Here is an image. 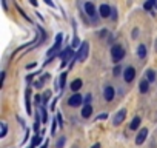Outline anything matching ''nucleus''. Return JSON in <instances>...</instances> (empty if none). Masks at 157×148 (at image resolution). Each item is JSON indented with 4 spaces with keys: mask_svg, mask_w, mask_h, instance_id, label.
<instances>
[{
    "mask_svg": "<svg viewBox=\"0 0 157 148\" xmlns=\"http://www.w3.org/2000/svg\"><path fill=\"white\" fill-rule=\"evenodd\" d=\"M99 13H100L102 17H109V14H111V8H109L108 5H102V6L99 8Z\"/></svg>",
    "mask_w": 157,
    "mask_h": 148,
    "instance_id": "nucleus-11",
    "label": "nucleus"
},
{
    "mask_svg": "<svg viewBox=\"0 0 157 148\" xmlns=\"http://www.w3.org/2000/svg\"><path fill=\"white\" fill-rule=\"evenodd\" d=\"M45 3H46V5H49V6H54V3H52V0H45Z\"/></svg>",
    "mask_w": 157,
    "mask_h": 148,
    "instance_id": "nucleus-36",
    "label": "nucleus"
},
{
    "mask_svg": "<svg viewBox=\"0 0 157 148\" xmlns=\"http://www.w3.org/2000/svg\"><path fill=\"white\" fill-rule=\"evenodd\" d=\"M59 82H60V88L63 90L65 85H66V72H62V74H60V80H59Z\"/></svg>",
    "mask_w": 157,
    "mask_h": 148,
    "instance_id": "nucleus-20",
    "label": "nucleus"
},
{
    "mask_svg": "<svg viewBox=\"0 0 157 148\" xmlns=\"http://www.w3.org/2000/svg\"><path fill=\"white\" fill-rule=\"evenodd\" d=\"M111 57H113V60L117 63V62H120L123 57H125V49H123V46H120V45H114L113 48H111Z\"/></svg>",
    "mask_w": 157,
    "mask_h": 148,
    "instance_id": "nucleus-1",
    "label": "nucleus"
},
{
    "mask_svg": "<svg viewBox=\"0 0 157 148\" xmlns=\"http://www.w3.org/2000/svg\"><path fill=\"white\" fill-rule=\"evenodd\" d=\"M85 11H86V14L90 16V17H94L96 16V6L93 5V3H85Z\"/></svg>",
    "mask_w": 157,
    "mask_h": 148,
    "instance_id": "nucleus-10",
    "label": "nucleus"
},
{
    "mask_svg": "<svg viewBox=\"0 0 157 148\" xmlns=\"http://www.w3.org/2000/svg\"><path fill=\"white\" fill-rule=\"evenodd\" d=\"M34 131H36V134H39V131H40V117H39V113L36 114V122H34Z\"/></svg>",
    "mask_w": 157,
    "mask_h": 148,
    "instance_id": "nucleus-19",
    "label": "nucleus"
},
{
    "mask_svg": "<svg viewBox=\"0 0 157 148\" xmlns=\"http://www.w3.org/2000/svg\"><path fill=\"white\" fill-rule=\"evenodd\" d=\"M0 127H2V131H0V137H5L6 136V131H8V127L5 122H0Z\"/></svg>",
    "mask_w": 157,
    "mask_h": 148,
    "instance_id": "nucleus-21",
    "label": "nucleus"
},
{
    "mask_svg": "<svg viewBox=\"0 0 157 148\" xmlns=\"http://www.w3.org/2000/svg\"><path fill=\"white\" fill-rule=\"evenodd\" d=\"M51 91H45V94L42 96V100H43V103H48L49 102V99H51Z\"/></svg>",
    "mask_w": 157,
    "mask_h": 148,
    "instance_id": "nucleus-23",
    "label": "nucleus"
},
{
    "mask_svg": "<svg viewBox=\"0 0 157 148\" xmlns=\"http://www.w3.org/2000/svg\"><path fill=\"white\" fill-rule=\"evenodd\" d=\"M34 87H36V88H40V87H42V80H37V82H34Z\"/></svg>",
    "mask_w": 157,
    "mask_h": 148,
    "instance_id": "nucleus-34",
    "label": "nucleus"
},
{
    "mask_svg": "<svg viewBox=\"0 0 157 148\" xmlns=\"http://www.w3.org/2000/svg\"><path fill=\"white\" fill-rule=\"evenodd\" d=\"M146 79L149 80V82H154L155 80V72H154V69H146Z\"/></svg>",
    "mask_w": 157,
    "mask_h": 148,
    "instance_id": "nucleus-18",
    "label": "nucleus"
},
{
    "mask_svg": "<svg viewBox=\"0 0 157 148\" xmlns=\"http://www.w3.org/2000/svg\"><path fill=\"white\" fill-rule=\"evenodd\" d=\"M125 117H126V110L123 108V110L117 111V114H116V117H114L113 123H114V125H120V123H122V122L125 120Z\"/></svg>",
    "mask_w": 157,
    "mask_h": 148,
    "instance_id": "nucleus-7",
    "label": "nucleus"
},
{
    "mask_svg": "<svg viewBox=\"0 0 157 148\" xmlns=\"http://www.w3.org/2000/svg\"><path fill=\"white\" fill-rule=\"evenodd\" d=\"M120 71H122V69H120V66H116V68H114V76H119Z\"/></svg>",
    "mask_w": 157,
    "mask_h": 148,
    "instance_id": "nucleus-31",
    "label": "nucleus"
},
{
    "mask_svg": "<svg viewBox=\"0 0 157 148\" xmlns=\"http://www.w3.org/2000/svg\"><path fill=\"white\" fill-rule=\"evenodd\" d=\"M83 102H85L86 105H90V102H91V94H86V97L83 99Z\"/></svg>",
    "mask_w": 157,
    "mask_h": 148,
    "instance_id": "nucleus-28",
    "label": "nucleus"
},
{
    "mask_svg": "<svg viewBox=\"0 0 157 148\" xmlns=\"http://www.w3.org/2000/svg\"><path fill=\"white\" fill-rule=\"evenodd\" d=\"M91 114H93V108H91V105H85V108L82 110V117L88 119Z\"/></svg>",
    "mask_w": 157,
    "mask_h": 148,
    "instance_id": "nucleus-13",
    "label": "nucleus"
},
{
    "mask_svg": "<svg viewBox=\"0 0 157 148\" xmlns=\"http://www.w3.org/2000/svg\"><path fill=\"white\" fill-rule=\"evenodd\" d=\"M40 99H42L40 96H36V97H34V100H36V103H39V102H40Z\"/></svg>",
    "mask_w": 157,
    "mask_h": 148,
    "instance_id": "nucleus-38",
    "label": "nucleus"
},
{
    "mask_svg": "<svg viewBox=\"0 0 157 148\" xmlns=\"http://www.w3.org/2000/svg\"><path fill=\"white\" fill-rule=\"evenodd\" d=\"M57 123H59V120H57V117H56V120L52 122V127H51V133H52V134L56 133V127H57Z\"/></svg>",
    "mask_w": 157,
    "mask_h": 148,
    "instance_id": "nucleus-27",
    "label": "nucleus"
},
{
    "mask_svg": "<svg viewBox=\"0 0 157 148\" xmlns=\"http://www.w3.org/2000/svg\"><path fill=\"white\" fill-rule=\"evenodd\" d=\"M151 2H152V3H154V6L157 8V0H151Z\"/></svg>",
    "mask_w": 157,
    "mask_h": 148,
    "instance_id": "nucleus-42",
    "label": "nucleus"
},
{
    "mask_svg": "<svg viewBox=\"0 0 157 148\" xmlns=\"http://www.w3.org/2000/svg\"><path fill=\"white\" fill-rule=\"evenodd\" d=\"M152 6H154V3L151 2V0H148V2H145V5H143V8L148 11V13H152Z\"/></svg>",
    "mask_w": 157,
    "mask_h": 148,
    "instance_id": "nucleus-22",
    "label": "nucleus"
},
{
    "mask_svg": "<svg viewBox=\"0 0 157 148\" xmlns=\"http://www.w3.org/2000/svg\"><path fill=\"white\" fill-rule=\"evenodd\" d=\"M139 87H140V91H142V93H146L148 88H149V80H148V79H143V80L139 84Z\"/></svg>",
    "mask_w": 157,
    "mask_h": 148,
    "instance_id": "nucleus-15",
    "label": "nucleus"
},
{
    "mask_svg": "<svg viewBox=\"0 0 157 148\" xmlns=\"http://www.w3.org/2000/svg\"><path fill=\"white\" fill-rule=\"evenodd\" d=\"M123 77H125V80H126L128 84L132 82L134 77H136V69H134L132 66H128V68L125 69V72H123Z\"/></svg>",
    "mask_w": 157,
    "mask_h": 148,
    "instance_id": "nucleus-6",
    "label": "nucleus"
},
{
    "mask_svg": "<svg viewBox=\"0 0 157 148\" xmlns=\"http://www.w3.org/2000/svg\"><path fill=\"white\" fill-rule=\"evenodd\" d=\"M5 76H6V74H5V72H2V80H0V87H3V82H5Z\"/></svg>",
    "mask_w": 157,
    "mask_h": 148,
    "instance_id": "nucleus-33",
    "label": "nucleus"
},
{
    "mask_svg": "<svg viewBox=\"0 0 157 148\" xmlns=\"http://www.w3.org/2000/svg\"><path fill=\"white\" fill-rule=\"evenodd\" d=\"M40 142H42V137H40L39 134H36V137L33 139V143H31V145H33V146H37Z\"/></svg>",
    "mask_w": 157,
    "mask_h": 148,
    "instance_id": "nucleus-25",
    "label": "nucleus"
},
{
    "mask_svg": "<svg viewBox=\"0 0 157 148\" xmlns=\"http://www.w3.org/2000/svg\"><path fill=\"white\" fill-rule=\"evenodd\" d=\"M137 56H139L140 59H145V57H146V46H145V45H139V48H137Z\"/></svg>",
    "mask_w": 157,
    "mask_h": 148,
    "instance_id": "nucleus-14",
    "label": "nucleus"
},
{
    "mask_svg": "<svg viewBox=\"0 0 157 148\" xmlns=\"http://www.w3.org/2000/svg\"><path fill=\"white\" fill-rule=\"evenodd\" d=\"M106 117H108V114H105V113H103V114H100V116H97V120H105Z\"/></svg>",
    "mask_w": 157,
    "mask_h": 148,
    "instance_id": "nucleus-30",
    "label": "nucleus"
},
{
    "mask_svg": "<svg viewBox=\"0 0 157 148\" xmlns=\"http://www.w3.org/2000/svg\"><path fill=\"white\" fill-rule=\"evenodd\" d=\"M28 148H36V146H33V145H31V146H28Z\"/></svg>",
    "mask_w": 157,
    "mask_h": 148,
    "instance_id": "nucleus-43",
    "label": "nucleus"
},
{
    "mask_svg": "<svg viewBox=\"0 0 157 148\" xmlns=\"http://www.w3.org/2000/svg\"><path fill=\"white\" fill-rule=\"evenodd\" d=\"M29 2H31L33 6H37V0H29Z\"/></svg>",
    "mask_w": 157,
    "mask_h": 148,
    "instance_id": "nucleus-40",
    "label": "nucleus"
},
{
    "mask_svg": "<svg viewBox=\"0 0 157 148\" xmlns=\"http://www.w3.org/2000/svg\"><path fill=\"white\" fill-rule=\"evenodd\" d=\"M63 145H65V137H60V139L57 140V143H56V146H57V148H62Z\"/></svg>",
    "mask_w": 157,
    "mask_h": 148,
    "instance_id": "nucleus-26",
    "label": "nucleus"
},
{
    "mask_svg": "<svg viewBox=\"0 0 157 148\" xmlns=\"http://www.w3.org/2000/svg\"><path fill=\"white\" fill-rule=\"evenodd\" d=\"M139 127H140V117H139V116H136V117L132 119V122H131L129 128H131V130H137Z\"/></svg>",
    "mask_w": 157,
    "mask_h": 148,
    "instance_id": "nucleus-17",
    "label": "nucleus"
},
{
    "mask_svg": "<svg viewBox=\"0 0 157 148\" xmlns=\"http://www.w3.org/2000/svg\"><path fill=\"white\" fill-rule=\"evenodd\" d=\"M155 48H157V42H155Z\"/></svg>",
    "mask_w": 157,
    "mask_h": 148,
    "instance_id": "nucleus-44",
    "label": "nucleus"
},
{
    "mask_svg": "<svg viewBox=\"0 0 157 148\" xmlns=\"http://www.w3.org/2000/svg\"><path fill=\"white\" fill-rule=\"evenodd\" d=\"M40 111H42V122L46 123V122H48V113H46V108H42Z\"/></svg>",
    "mask_w": 157,
    "mask_h": 148,
    "instance_id": "nucleus-24",
    "label": "nucleus"
},
{
    "mask_svg": "<svg viewBox=\"0 0 157 148\" xmlns=\"http://www.w3.org/2000/svg\"><path fill=\"white\" fill-rule=\"evenodd\" d=\"M2 5H3V10L6 11V10H8V5H6V0H2Z\"/></svg>",
    "mask_w": 157,
    "mask_h": 148,
    "instance_id": "nucleus-35",
    "label": "nucleus"
},
{
    "mask_svg": "<svg viewBox=\"0 0 157 148\" xmlns=\"http://www.w3.org/2000/svg\"><path fill=\"white\" fill-rule=\"evenodd\" d=\"M114 94H116V93H114V88H113V87H106V88H105L103 96H105V100H106V102H111V100L114 99Z\"/></svg>",
    "mask_w": 157,
    "mask_h": 148,
    "instance_id": "nucleus-9",
    "label": "nucleus"
},
{
    "mask_svg": "<svg viewBox=\"0 0 157 148\" xmlns=\"http://www.w3.org/2000/svg\"><path fill=\"white\" fill-rule=\"evenodd\" d=\"M17 10H19V13H20V14H22V16H23V17H25L26 20H29V17H28V16H26V14H25V13L22 11V8H20V6H17Z\"/></svg>",
    "mask_w": 157,
    "mask_h": 148,
    "instance_id": "nucleus-29",
    "label": "nucleus"
},
{
    "mask_svg": "<svg viewBox=\"0 0 157 148\" xmlns=\"http://www.w3.org/2000/svg\"><path fill=\"white\" fill-rule=\"evenodd\" d=\"M25 96H26V99H25V102H26V113H28V114H31V113H33V111H31V103H29V96H31V91H29V90H26Z\"/></svg>",
    "mask_w": 157,
    "mask_h": 148,
    "instance_id": "nucleus-16",
    "label": "nucleus"
},
{
    "mask_svg": "<svg viewBox=\"0 0 157 148\" xmlns=\"http://www.w3.org/2000/svg\"><path fill=\"white\" fill-rule=\"evenodd\" d=\"M83 102V97L80 96V94H72L69 99H68V105L69 107H78Z\"/></svg>",
    "mask_w": 157,
    "mask_h": 148,
    "instance_id": "nucleus-5",
    "label": "nucleus"
},
{
    "mask_svg": "<svg viewBox=\"0 0 157 148\" xmlns=\"http://www.w3.org/2000/svg\"><path fill=\"white\" fill-rule=\"evenodd\" d=\"M48 145H49V142H48V140H46V142H43V145H42V146H40V148H48Z\"/></svg>",
    "mask_w": 157,
    "mask_h": 148,
    "instance_id": "nucleus-37",
    "label": "nucleus"
},
{
    "mask_svg": "<svg viewBox=\"0 0 157 148\" xmlns=\"http://www.w3.org/2000/svg\"><path fill=\"white\" fill-rule=\"evenodd\" d=\"M91 148H100V143H94V145H93Z\"/></svg>",
    "mask_w": 157,
    "mask_h": 148,
    "instance_id": "nucleus-41",
    "label": "nucleus"
},
{
    "mask_svg": "<svg viewBox=\"0 0 157 148\" xmlns=\"http://www.w3.org/2000/svg\"><path fill=\"white\" fill-rule=\"evenodd\" d=\"M80 88H82V79L72 80V84H71V90H72V91H78Z\"/></svg>",
    "mask_w": 157,
    "mask_h": 148,
    "instance_id": "nucleus-12",
    "label": "nucleus"
},
{
    "mask_svg": "<svg viewBox=\"0 0 157 148\" xmlns=\"http://www.w3.org/2000/svg\"><path fill=\"white\" fill-rule=\"evenodd\" d=\"M88 53H90V45H88V42H83V43L80 45V48H78V53H77V60H80V62L86 60Z\"/></svg>",
    "mask_w": 157,
    "mask_h": 148,
    "instance_id": "nucleus-3",
    "label": "nucleus"
},
{
    "mask_svg": "<svg viewBox=\"0 0 157 148\" xmlns=\"http://www.w3.org/2000/svg\"><path fill=\"white\" fill-rule=\"evenodd\" d=\"M56 102H57V99H54V100H52V103H51V110H54V107H56Z\"/></svg>",
    "mask_w": 157,
    "mask_h": 148,
    "instance_id": "nucleus-39",
    "label": "nucleus"
},
{
    "mask_svg": "<svg viewBox=\"0 0 157 148\" xmlns=\"http://www.w3.org/2000/svg\"><path fill=\"white\" fill-rule=\"evenodd\" d=\"M72 57H74V51H72V48H66V49H63L62 54H60V59H62L60 68H63V66H66L68 63H71Z\"/></svg>",
    "mask_w": 157,
    "mask_h": 148,
    "instance_id": "nucleus-2",
    "label": "nucleus"
},
{
    "mask_svg": "<svg viewBox=\"0 0 157 148\" xmlns=\"http://www.w3.org/2000/svg\"><path fill=\"white\" fill-rule=\"evenodd\" d=\"M57 120H59V125L62 127V125H63V119H62V114H57Z\"/></svg>",
    "mask_w": 157,
    "mask_h": 148,
    "instance_id": "nucleus-32",
    "label": "nucleus"
},
{
    "mask_svg": "<svg viewBox=\"0 0 157 148\" xmlns=\"http://www.w3.org/2000/svg\"><path fill=\"white\" fill-rule=\"evenodd\" d=\"M62 40H63V34H57V37H56V43H54V46L48 51V57H49V60H52V57H54V54L59 51V48L62 46Z\"/></svg>",
    "mask_w": 157,
    "mask_h": 148,
    "instance_id": "nucleus-4",
    "label": "nucleus"
},
{
    "mask_svg": "<svg viewBox=\"0 0 157 148\" xmlns=\"http://www.w3.org/2000/svg\"><path fill=\"white\" fill-rule=\"evenodd\" d=\"M146 136H148V128H142V130L139 131L137 137H136V143H137V145H142V143L145 142Z\"/></svg>",
    "mask_w": 157,
    "mask_h": 148,
    "instance_id": "nucleus-8",
    "label": "nucleus"
}]
</instances>
